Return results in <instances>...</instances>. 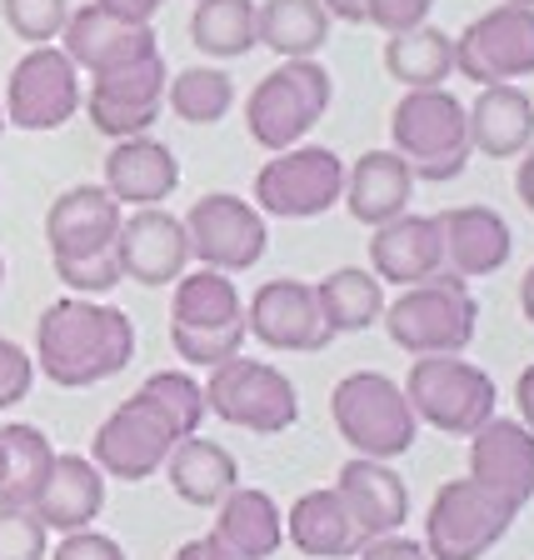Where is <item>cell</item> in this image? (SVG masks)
I'll return each instance as SVG.
<instances>
[{"instance_id":"d6986e66","label":"cell","mask_w":534,"mask_h":560,"mask_svg":"<svg viewBox=\"0 0 534 560\" xmlns=\"http://www.w3.org/2000/svg\"><path fill=\"white\" fill-rule=\"evenodd\" d=\"M126 206L105 186H70L50 200L46 210V245L50 260H85L116 250Z\"/></svg>"},{"instance_id":"52a82bcc","label":"cell","mask_w":534,"mask_h":560,"mask_svg":"<svg viewBox=\"0 0 534 560\" xmlns=\"http://www.w3.org/2000/svg\"><path fill=\"white\" fill-rule=\"evenodd\" d=\"M205 410L221 416L235 431H256V435H280L300 420V390L280 365L270 361H235L215 365L205 381Z\"/></svg>"},{"instance_id":"7402d4cb","label":"cell","mask_w":534,"mask_h":560,"mask_svg":"<svg viewBox=\"0 0 534 560\" xmlns=\"http://www.w3.org/2000/svg\"><path fill=\"white\" fill-rule=\"evenodd\" d=\"M340 501L349 505L360 536H395L400 525L410 521V486L400 480V470L390 460H365V455H349L335 476Z\"/></svg>"},{"instance_id":"30bf717a","label":"cell","mask_w":534,"mask_h":560,"mask_svg":"<svg viewBox=\"0 0 534 560\" xmlns=\"http://www.w3.org/2000/svg\"><path fill=\"white\" fill-rule=\"evenodd\" d=\"M180 221H186L190 260H200V266L240 276V270H256L265 260L270 221L256 210V200H240L230 190H210Z\"/></svg>"},{"instance_id":"ba28073f","label":"cell","mask_w":534,"mask_h":560,"mask_svg":"<svg viewBox=\"0 0 534 560\" xmlns=\"http://www.w3.org/2000/svg\"><path fill=\"white\" fill-rule=\"evenodd\" d=\"M345 196V161L330 145L275 151L256 175V210L275 221H315Z\"/></svg>"},{"instance_id":"277c9868","label":"cell","mask_w":534,"mask_h":560,"mask_svg":"<svg viewBox=\"0 0 534 560\" xmlns=\"http://www.w3.org/2000/svg\"><path fill=\"white\" fill-rule=\"evenodd\" d=\"M390 151L405 155L415 180H460L470 165V130H465V101L454 91H405L390 110Z\"/></svg>"},{"instance_id":"ac0fdd59","label":"cell","mask_w":534,"mask_h":560,"mask_svg":"<svg viewBox=\"0 0 534 560\" xmlns=\"http://www.w3.org/2000/svg\"><path fill=\"white\" fill-rule=\"evenodd\" d=\"M116 260H120V276L135 280V285H175L190 270L186 221L170 215L165 206L126 210L116 235Z\"/></svg>"},{"instance_id":"7c38bea8","label":"cell","mask_w":534,"mask_h":560,"mask_svg":"<svg viewBox=\"0 0 534 560\" xmlns=\"http://www.w3.org/2000/svg\"><path fill=\"white\" fill-rule=\"evenodd\" d=\"M85 101V75L75 70V60L60 46H31L11 66L5 81V126L21 130H60L66 120H75Z\"/></svg>"},{"instance_id":"8d00e7d4","label":"cell","mask_w":534,"mask_h":560,"mask_svg":"<svg viewBox=\"0 0 534 560\" xmlns=\"http://www.w3.org/2000/svg\"><path fill=\"white\" fill-rule=\"evenodd\" d=\"M140 396H145L165 420H170L180 441H186V435H200V420L210 416V410H205V385H200L190 371H155V375H145Z\"/></svg>"},{"instance_id":"9c48e42d","label":"cell","mask_w":534,"mask_h":560,"mask_svg":"<svg viewBox=\"0 0 534 560\" xmlns=\"http://www.w3.org/2000/svg\"><path fill=\"white\" fill-rule=\"evenodd\" d=\"M514 515L505 501H495L489 490H479L475 480H444L435 490L430 511H425V550L435 560H479L510 536Z\"/></svg>"},{"instance_id":"ffe728a7","label":"cell","mask_w":534,"mask_h":560,"mask_svg":"<svg viewBox=\"0 0 534 560\" xmlns=\"http://www.w3.org/2000/svg\"><path fill=\"white\" fill-rule=\"evenodd\" d=\"M370 270L384 285H419L444 270V235L440 215H395V221L375 225L370 235Z\"/></svg>"},{"instance_id":"44dd1931","label":"cell","mask_w":534,"mask_h":560,"mask_svg":"<svg viewBox=\"0 0 534 560\" xmlns=\"http://www.w3.org/2000/svg\"><path fill=\"white\" fill-rule=\"evenodd\" d=\"M110 196L120 200L126 210H145V206H165L180 186V161L165 140L155 136H130L116 140L110 155H105V180Z\"/></svg>"},{"instance_id":"7bdbcfd3","label":"cell","mask_w":534,"mask_h":560,"mask_svg":"<svg viewBox=\"0 0 534 560\" xmlns=\"http://www.w3.org/2000/svg\"><path fill=\"white\" fill-rule=\"evenodd\" d=\"M435 11V0H365V25L384 35H400V31H415L425 25Z\"/></svg>"},{"instance_id":"9a60e30c","label":"cell","mask_w":534,"mask_h":560,"mask_svg":"<svg viewBox=\"0 0 534 560\" xmlns=\"http://www.w3.org/2000/svg\"><path fill=\"white\" fill-rule=\"evenodd\" d=\"M245 330L270 350H285V355H305V350H325L330 340V326L320 315V301H315V285L295 276H280V280H265L250 305H245Z\"/></svg>"},{"instance_id":"f35d334b","label":"cell","mask_w":534,"mask_h":560,"mask_svg":"<svg viewBox=\"0 0 534 560\" xmlns=\"http://www.w3.org/2000/svg\"><path fill=\"white\" fill-rule=\"evenodd\" d=\"M245 336H250L245 326H230V330H175L170 326L175 355H180V361H190L195 371H215V365L235 361V355H240V346H245Z\"/></svg>"},{"instance_id":"8fae6325","label":"cell","mask_w":534,"mask_h":560,"mask_svg":"<svg viewBox=\"0 0 534 560\" xmlns=\"http://www.w3.org/2000/svg\"><path fill=\"white\" fill-rule=\"evenodd\" d=\"M454 70L475 85H520L534 75V5H495L454 35Z\"/></svg>"},{"instance_id":"f907efd6","label":"cell","mask_w":534,"mask_h":560,"mask_svg":"<svg viewBox=\"0 0 534 560\" xmlns=\"http://www.w3.org/2000/svg\"><path fill=\"white\" fill-rule=\"evenodd\" d=\"M520 295H534V266L524 270V280H520Z\"/></svg>"},{"instance_id":"6da1fadb","label":"cell","mask_w":534,"mask_h":560,"mask_svg":"<svg viewBox=\"0 0 534 560\" xmlns=\"http://www.w3.org/2000/svg\"><path fill=\"white\" fill-rule=\"evenodd\" d=\"M130 361H135V320L120 305L66 295L35 320V371L66 390L110 381Z\"/></svg>"},{"instance_id":"f1b7e54d","label":"cell","mask_w":534,"mask_h":560,"mask_svg":"<svg viewBox=\"0 0 534 560\" xmlns=\"http://www.w3.org/2000/svg\"><path fill=\"white\" fill-rule=\"evenodd\" d=\"M165 480H170V490L186 505L215 511V505L240 486V460H235L221 441L186 435V441H175V451L165 455Z\"/></svg>"},{"instance_id":"f6af8a7d","label":"cell","mask_w":534,"mask_h":560,"mask_svg":"<svg viewBox=\"0 0 534 560\" xmlns=\"http://www.w3.org/2000/svg\"><path fill=\"white\" fill-rule=\"evenodd\" d=\"M355 560H435L430 550H425V540H410V536H375L365 540V550Z\"/></svg>"},{"instance_id":"d4e9b609","label":"cell","mask_w":534,"mask_h":560,"mask_svg":"<svg viewBox=\"0 0 534 560\" xmlns=\"http://www.w3.org/2000/svg\"><path fill=\"white\" fill-rule=\"evenodd\" d=\"M415 200V175H410L405 155L395 151H365L355 165H345V196L340 206L349 210V221L360 225H384L405 215Z\"/></svg>"},{"instance_id":"b9f144b4","label":"cell","mask_w":534,"mask_h":560,"mask_svg":"<svg viewBox=\"0 0 534 560\" xmlns=\"http://www.w3.org/2000/svg\"><path fill=\"white\" fill-rule=\"evenodd\" d=\"M35 385V355L25 346H15L11 336H0V410L21 406Z\"/></svg>"},{"instance_id":"db71d44e","label":"cell","mask_w":534,"mask_h":560,"mask_svg":"<svg viewBox=\"0 0 534 560\" xmlns=\"http://www.w3.org/2000/svg\"><path fill=\"white\" fill-rule=\"evenodd\" d=\"M510 5H534V0H510Z\"/></svg>"},{"instance_id":"83f0119b","label":"cell","mask_w":534,"mask_h":560,"mask_svg":"<svg viewBox=\"0 0 534 560\" xmlns=\"http://www.w3.org/2000/svg\"><path fill=\"white\" fill-rule=\"evenodd\" d=\"M285 540H295V550L315 556V560H355L365 550L360 525H355V515L340 501L335 486L305 490L300 501L290 505V515H285Z\"/></svg>"},{"instance_id":"4316f807","label":"cell","mask_w":534,"mask_h":560,"mask_svg":"<svg viewBox=\"0 0 534 560\" xmlns=\"http://www.w3.org/2000/svg\"><path fill=\"white\" fill-rule=\"evenodd\" d=\"M210 540L225 550L230 560H270L285 546V515L256 486H235L221 505H215V525Z\"/></svg>"},{"instance_id":"2e32d148","label":"cell","mask_w":534,"mask_h":560,"mask_svg":"<svg viewBox=\"0 0 534 560\" xmlns=\"http://www.w3.org/2000/svg\"><path fill=\"white\" fill-rule=\"evenodd\" d=\"M470 480L510 511H524L534 495V431L514 416H489L470 435Z\"/></svg>"},{"instance_id":"4fadbf2b","label":"cell","mask_w":534,"mask_h":560,"mask_svg":"<svg viewBox=\"0 0 534 560\" xmlns=\"http://www.w3.org/2000/svg\"><path fill=\"white\" fill-rule=\"evenodd\" d=\"M165 85H170V66H165V56L155 50V56L135 60V66L91 75L81 110H85V120L110 140L151 136V126L165 110Z\"/></svg>"},{"instance_id":"5b68a950","label":"cell","mask_w":534,"mask_h":560,"mask_svg":"<svg viewBox=\"0 0 534 560\" xmlns=\"http://www.w3.org/2000/svg\"><path fill=\"white\" fill-rule=\"evenodd\" d=\"M330 416H335L340 441L365 460H400L419 435L405 385H395L380 371H349L330 396Z\"/></svg>"},{"instance_id":"8992f818","label":"cell","mask_w":534,"mask_h":560,"mask_svg":"<svg viewBox=\"0 0 534 560\" xmlns=\"http://www.w3.org/2000/svg\"><path fill=\"white\" fill-rule=\"evenodd\" d=\"M405 400L415 420L435 425L444 435H475L489 416H495V381L465 355H415L405 375Z\"/></svg>"},{"instance_id":"cb8c5ba5","label":"cell","mask_w":534,"mask_h":560,"mask_svg":"<svg viewBox=\"0 0 534 560\" xmlns=\"http://www.w3.org/2000/svg\"><path fill=\"white\" fill-rule=\"evenodd\" d=\"M470 151L489 161H514L534 145V95L524 85H479L475 105H465Z\"/></svg>"},{"instance_id":"7a4b0ae2","label":"cell","mask_w":534,"mask_h":560,"mask_svg":"<svg viewBox=\"0 0 534 560\" xmlns=\"http://www.w3.org/2000/svg\"><path fill=\"white\" fill-rule=\"evenodd\" d=\"M380 326L390 346H400L405 355H465L479 330V301L470 280L440 270L419 285H405L395 301H384Z\"/></svg>"},{"instance_id":"484cf974","label":"cell","mask_w":534,"mask_h":560,"mask_svg":"<svg viewBox=\"0 0 534 560\" xmlns=\"http://www.w3.org/2000/svg\"><path fill=\"white\" fill-rule=\"evenodd\" d=\"M31 511L40 515V525H46V530H60V536L85 530V525L100 521V511H105V476H100V466H95L91 455L56 451L50 480L40 486V495H35Z\"/></svg>"},{"instance_id":"60d3db41","label":"cell","mask_w":534,"mask_h":560,"mask_svg":"<svg viewBox=\"0 0 534 560\" xmlns=\"http://www.w3.org/2000/svg\"><path fill=\"white\" fill-rule=\"evenodd\" d=\"M56 276H60V285H66L70 295H85V301L116 291L120 280H126L120 276L116 250H105V256H85V260H56Z\"/></svg>"},{"instance_id":"836d02e7","label":"cell","mask_w":534,"mask_h":560,"mask_svg":"<svg viewBox=\"0 0 534 560\" xmlns=\"http://www.w3.org/2000/svg\"><path fill=\"white\" fill-rule=\"evenodd\" d=\"M0 445H5V480H0V505H25L31 511L40 486L50 480V466H56V445L40 425H0Z\"/></svg>"},{"instance_id":"bcb514c9","label":"cell","mask_w":534,"mask_h":560,"mask_svg":"<svg viewBox=\"0 0 534 560\" xmlns=\"http://www.w3.org/2000/svg\"><path fill=\"white\" fill-rule=\"evenodd\" d=\"M95 5H105L110 15H120V21H135V25H155V15H161L165 0H95Z\"/></svg>"},{"instance_id":"11a10c76","label":"cell","mask_w":534,"mask_h":560,"mask_svg":"<svg viewBox=\"0 0 534 560\" xmlns=\"http://www.w3.org/2000/svg\"><path fill=\"white\" fill-rule=\"evenodd\" d=\"M0 130H5V110H0Z\"/></svg>"},{"instance_id":"5bb4252c","label":"cell","mask_w":534,"mask_h":560,"mask_svg":"<svg viewBox=\"0 0 534 560\" xmlns=\"http://www.w3.org/2000/svg\"><path fill=\"white\" fill-rule=\"evenodd\" d=\"M175 425L140 396H126L110 416L100 420V431L91 441V460L100 466L105 480H151L155 470H165V455L175 451Z\"/></svg>"},{"instance_id":"e575fe53","label":"cell","mask_w":534,"mask_h":560,"mask_svg":"<svg viewBox=\"0 0 534 560\" xmlns=\"http://www.w3.org/2000/svg\"><path fill=\"white\" fill-rule=\"evenodd\" d=\"M190 46L210 60H240L260 46L256 0H195L190 11Z\"/></svg>"},{"instance_id":"603a6c76","label":"cell","mask_w":534,"mask_h":560,"mask_svg":"<svg viewBox=\"0 0 534 560\" xmlns=\"http://www.w3.org/2000/svg\"><path fill=\"white\" fill-rule=\"evenodd\" d=\"M440 235H444V270H454L460 280H479L510 266L514 235L500 210L489 206L440 210Z\"/></svg>"},{"instance_id":"c3c4849f","label":"cell","mask_w":534,"mask_h":560,"mask_svg":"<svg viewBox=\"0 0 534 560\" xmlns=\"http://www.w3.org/2000/svg\"><path fill=\"white\" fill-rule=\"evenodd\" d=\"M514 406H520V420L534 431V365H524L520 385H514Z\"/></svg>"},{"instance_id":"d6a6232c","label":"cell","mask_w":534,"mask_h":560,"mask_svg":"<svg viewBox=\"0 0 534 560\" xmlns=\"http://www.w3.org/2000/svg\"><path fill=\"white\" fill-rule=\"evenodd\" d=\"M384 70L405 91H440L454 75V35H444L430 21L415 31L384 35Z\"/></svg>"},{"instance_id":"7dc6e473","label":"cell","mask_w":534,"mask_h":560,"mask_svg":"<svg viewBox=\"0 0 534 560\" xmlns=\"http://www.w3.org/2000/svg\"><path fill=\"white\" fill-rule=\"evenodd\" d=\"M514 196H520L524 210L534 215V145L524 155H514Z\"/></svg>"},{"instance_id":"f5cc1de1","label":"cell","mask_w":534,"mask_h":560,"mask_svg":"<svg viewBox=\"0 0 534 560\" xmlns=\"http://www.w3.org/2000/svg\"><path fill=\"white\" fill-rule=\"evenodd\" d=\"M0 285H5V256H0Z\"/></svg>"},{"instance_id":"1f68e13d","label":"cell","mask_w":534,"mask_h":560,"mask_svg":"<svg viewBox=\"0 0 534 560\" xmlns=\"http://www.w3.org/2000/svg\"><path fill=\"white\" fill-rule=\"evenodd\" d=\"M315 301L330 336H360L384 315V280L370 266H340L325 280H315Z\"/></svg>"},{"instance_id":"74e56055","label":"cell","mask_w":534,"mask_h":560,"mask_svg":"<svg viewBox=\"0 0 534 560\" xmlns=\"http://www.w3.org/2000/svg\"><path fill=\"white\" fill-rule=\"evenodd\" d=\"M0 15L25 46H56L70 21V0H0Z\"/></svg>"},{"instance_id":"816d5d0a","label":"cell","mask_w":534,"mask_h":560,"mask_svg":"<svg viewBox=\"0 0 534 560\" xmlns=\"http://www.w3.org/2000/svg\"><path fill=\"white\" fill-rule=\"evenodd\" d=\"M0 480H5V445H0Z\"/></svg>"},{"instance_id":"ab89813d","label":"cell","mask_w":534,"mask_h":560,"mask_svg":"<svg viewBox=\"0 0 534 560\" xmlns=\"http://www.w3.org/2000/svg\"><path fill=\"white\" fill-rule=\"evenodd\" d=\"M50 530L25 505H0V560H46Z\"/></svg>"},{"instance_id":"3957f363","label":"cell","mask_w":534,"mask_h":560,"mask_svg":"<svg viewBox=\"0 0 534 560\" xmlns=\"http://www.w3.org/2000/svg\"><path fill=\"white\" fill-rule=\"evenodd\" d=\"M330 101H335V75L320 60H280L245 95V130L260 151H290L305 145V136L325 120Z\"/></svg>"},{"instance_id":"e0dca14e","label":"cell","mask_w":534,"mask_h":560,"mask_svg":"<svg viewBox=\"0 0 534 560\" xmlns=\"http://www.w3.org/2000/svg\"><path fill=\"white\" fill-rule=\"evenodd\" d=\"M56 46L91 81V75H105V70H120V66H135V60L155 56L161 40H155V25L120 21V15H110L105 5L91 0V5H70V21Z\"/></svg>"},{"instance_id":"4dcf8cb0","label":"cell","mask_w":534,"mask_h":560,"mask_svg":"<svg viewBox=\"0 0 534 560\" xmlns=\"http://www.w3.org/2000/svg\"><path fill=\"white\" fill-rule=\"evenodd\" d=\"M330 11L320 0H256V35L260 46L280 60H310L330 40Z\"/></svg>"},{"instance_id":"681fc988","label":"cell","mask_w":534,"mask_h":560,"mask_svg":"<svg viewBox=\"0 0 534 560\" xmlns=\"http://www.w3.org/2000/svg\"><path fill=\"white\" fill-rule=\"evenodd\" d=\"M170 560H230V556H225V550L215 546V540H210V536H200V540H186V546L175 550Z\"/></svg>"},{"instance_id":"f546056e","label":"cell","mask_w":534,"mask_h":560,"mask_svg":"<svg viewBox=\"0 0 534 560\" xmlns=\"http://www.w3.org/2000/svg\"><path fill=\"white\" fill-rule=\"evenodd\" d=\"M170 326L175 330H230V326H245V301H240L235 276L210 270V266L186 270V276L175 280V295H170Z\"/></svg>"},{"instance_id":"d590c367","label":"cell","mask_w":534,"mask_h":560,"mask_svg":"<svg viewBox=\"0 0 534 560\" xmlns=\"http://www.w3.org/2000/svg\"><path fill=\"white\" fill-rule=\"evenodd\" d=\"M165 105L186 126H215V120L230 116L235 81L221 66H186V70H175L170 85H165Z\"/></svg>"},{"instance_id":"ee69618b","label":"cell","mask_w":534,"mask_h":560,"mask_svg":"<svg viewBox=\"0 0 534 560\" xmlns=\"http://www.w3.org/2000/svg\"><path fill=\"white\" fill-rule=\"evenodd\" d=\"M46 560H126V550H120L116 536H105V530L85 525V530H70V536H60V546L50 550Z\"/></svg>"}]
</instances>
